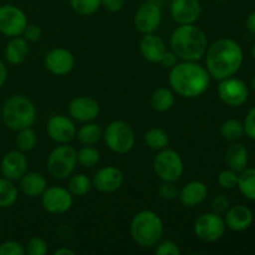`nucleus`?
I'll return each mask as SVG.
<instances>
[{
  "label": "nucleus",
  "instance_id": "1",
  "mask_svg": "<svg viewBox=\"0 0 255 255\" xmlns=\"http://www.w3.org/2000/svg\"><path fill=\"white\" fill-rule=\"evenodd\" d=\"M204 56L207 71L217 81L234 76L241 70L244 60L242 46L229 37H222L208 45Z\"/></svg>",
  "mask_w": 255,
  "mask_h": 255
},
{
  "label": "nucleus",
  "instance_id": "2",
  "mask_svg": "<svg viewBox=\"0 0 255 255\" xmlns=\"http://www.w3.org/2000/svg\"><path fill=\"white\" fill-rule=\"evenodd\" d=\"M211 75L197 61H181L169 71V86L184 99H196L208 90Z\"/></svg>",
  "mask_w": 255,
  "mask_h": 255
},
{
  "label": "nucleus",
  "instance_id": "3",
  "mask_svg": "<svg viewBox=\"0 0 255 255\" xmlns=\"http://www.w3.org/2000/svg\"><path fill=\"white\" fill-rule=\"evenodd\" d=\"M169 46L181 61H199L208 49V39L194 24L179 25L172 31Z\"/></svg>",
  "mask_w": 255,
  "mask_h": 255
},
{
  "label": "nucleus",
  "instance_id": "4",
  "mask_svg": "<svg viewBox=\"0 0 255 255\" xmlns=\"http://www.w3.org/2000/svg\"><path fill=\"white\" fill-rule=\"evenodd\" d=\"M134 243L142 248H154L163 236V222L156 212L144 209L134 214L129 226Z\"/></svg>",
  "mask_w": 255,
  "mask_h": 255
},
{
  "label": "nucleus",
  "instance_id": "5",
  "mask_svg": "<svg viewBox=\"0 0 255 255\" xmlns=\"http://www.w3.org/2000/svg\"><path fill=\"white\" fill-rule=\"evenodd\" d=\"M1 119L5 126L12 131L31 127L36 120V109L24 95H15L5 101L1 109Z\"/></svg>",
  "mask_w": 255,
  "mask_h": 255
},
{
  "label": "nucleus",
  "instance_id": "6",
  "mask_svg": "<svg viewBox=\"0 0 255 255\" xmlns=\"http://www.w3.org/2000/svg\"><path fill=\"white\" fill-rule=\"evenodd\" d=\"M102 138L110 151L117 154H126L134 147L136 134L131 125L122 120H116L107 125Z\"/></svg>",
  "mask_w": 255,
  "mask_h": 255
},
{
  "label": "nucleus",
  "instance_id": "7",
  "mask_svg": "<svg viewBox=\"0 0 255 255\" xmlns=\"http://www.w3.org/2000/svg\"><path fill=\"white\" fill-rule=\"evenodd\" d=\"M77 166V151L72 146L59 144L50 152L46 161L47 173L54 179H66Z\"/></svg>",
  "mask_w": 255,
  "mask_h": 255
},
{
  "label": "nucleus",
  "instance_id": "8",
  "mask_svg": "<svg viewBox=\"0 0 255 255\" xmlns=\"http://www.w3.org/2000/svg\"><path fill=\"white\" fill-rule=\"evenodd\" d=\"M153 171L162 182H178L184 172L183 159L178 152L167 147L154 157Z\"/></svg>",
  "mask_w": 255,
  "mask_h": 255
},
{
  "label": "nucleus",
  "instance_id": "9",
  "mask_svg": "<svg viewBox=\"0 0 255 255\" xmlns=\"http://www.w3.org/2000/svg\"><path fill=\"white\" fill-rule=\"evenodd\" d=\"M226 223L222 216L209 212L197 217L193 224V232L198 239L206 243H214L222 239L226 233Z\"/></svg>",
  "mask_w": 255,
  "mask_h": 255
},
{
  "label": "nucleus",
  "instance_id": "10",
  "mask_svg": "<svg viewBox=\"0 0 255 255\" xmlns=\"http://www.w3.org/2000/svg\"><path fill=\"white\" fill-rule=\"evenodd\" d=\"M219 99L222 102L231 107H239L248 101L249 97V87L247 86L243 80L238 77H227L219 81L218 87Z\"/></svg>",
  "mask_w": 255,
  "mask_h": 255
},
{
  "label": "nucleus",
  "instance_id": "11",
  "mask_svg": "<svg viewBox=\"0 0 255 255\" xmlns=\"http://www.w3.org/2000/svg\"><path fill=\"white\" fill-rule=\"evenodd\" d=\"M41 206L50 214L67 213L74 206V196L65 187L50 186L41 194Z\"/></svg>",
  "mask_w": 255,
  "mask_h": 255
},
{
  "label": "nucleus",
  "instance_id": "12",
  "mask_svg": "<svg viewBox=\"0 0 255 255\" xmlns=\"http://www.w3.org/2000/svg\"><path fill=\"white\" fill-rule=\"evenodd\" d=\"M29 24L27 16L20 7L15 5L0 6V32L5 36H21Z\"/></svg>",
  "mask_w": 255,
  "mask_h": 255
},
{
  "label": "nucleus",
  "instance_id": "13",
  "mask_svg": "<svg viewBox=\"0 0 255 255\" xmlns=\"http://www.w3.org/2000/svg\"><path fill=\"white\" fill-rule=\"evenodd\" d=\"M162 22V9L157 2L146 1L137 9L133 25L141 34L156 32Z\"/></svg>",
  "mask_w": 255,
  "mask_h": 255
},
{
  "label": "nucleus",
  "instance_id": "14",
  "mask_svg": "<svg viewBox=\"0 0 255 255\" xmlns=\"http://www.w3.org/2000/svg\"><path fill=\"white\" fill-rule=\"evenodd\" d=\"M47 136L59 144H66L76 138V125L71 117L55 115L50 117L46 125Z\"/></svg>",
  "mask_w": 255,
  "mask_h": 255
},
{
  "label": "nucleus",
  "instance_id": "15",
  "mask_svg": "<svg viewBox=\"0 0 255 255\" xmlns=\"http://www.w3.org/2000/svg\"><path fill=\"white\" fill-rule=\"evenodd\" d=\"M76 60L70 50L64 47H55L50 50L44 59V65L47 71L56 76H64L74 70Z\"/></svg>",
  "mask_w": 255,
  "mask_h": 255
},
{
  "label": "nucleus",
  "instance_id": "16",
  "mask_svg": "<svg viewBox=\"0 0 255 255\" xmlns=\"http://www.w3.org/2000/svg\"><path fill=\"white\" fill-rule=\"evenodd\" d=\"M101 107L99 102L89 96H77L69 105V115L74 121L80 124L95 121L100 116Z\"/></svg>",
  "mask_w": 255,
  "mask_h": 255
},
{
  "label": "nucleus",
  "instance_id": "17",
  "mask_svg": "<svg viewBox=\"0 0 255 255\" xmlns=\"http://www.w3.org/2000/svg\"><path fill=\"white\" fill-rule=\"evenodd\" d=\"M29 168V161L24 152L19 149L9 151L4 154L0 163V171L2 177L10 179V181H20Z\"/></svg>",
  "mask_w": 255,
  "mask_h": 255
},
{
  "label": "nucleus",
  "instance_id": "18",
  "mask_svg": "<svg viewBox=\"0 0 255 255\" xmlns=\"http://www.w3.org/2000/svg\"><path fill=\"white\" fill-rule=\"evenodd\" d=\"M124 173L115 166L100 168L92 178V187L101 193H114L124 184Z\"/></svg>",
  "mask_w": 255,
  "mask_h": 255
},
{
  "label": "nucleus",
  "instance_id": "19",
  "mask_svg": "<svg viewBox=\"0 0 255 255\" xmlns=\"http://www.w3.org/2000/svg\"><path fill=\"white\" fill-rule=\"evenodd\" d=\"M169 12L174 22L178 25L194 24L202 14L199 0H172Z\"/></svg>",
  "mask_w": 255,
  "mask_h": 255
},
{
  "label": "nucleus",
  "instance_id": "20",
  "mask_svg": "<svg viewBox=\"0 0 255 255\" xmlns=\"http://www.w3.org/2000/svg\"><path fill=\"white\" fill-rule=\"evenodd\" d=\"M254 214L251 208L242 204L229 207L224 214V223L227 228L233 232H244L249 229L253 224Z\"/></svg>",
  "mask_w": 255,
  "mask_h": 255
},
{
  "label": "nucleus",
  "instance_id": "21",
  "mask_svg": "<svg viewBox=\"0 0 255 255\" xmlns=\"http://www.w3.org/2000/svg\"><path fill=\"white\" fill-rule=\"evenodd\" d=\"M208 196V187L202 181H191L184 184L178 193L182 206L187 208H196L201 206Z\"/></svg>",
  "mask_w": 255,
  "mask_h": 255
},
{
  "label": "nucleus",
  "instance_id": "22",
  "mask_svg": "<svg viewBox=\"0 0 255 255\" xmlns=\"http://www.w3.org/2000/svg\"><path fill=\"white\" fill-rule=\"evenodd\" d=\"M166 51L167 47L163 39L154 32L144 34L139 41V52L144 60L152 64H159Z\"/></svg>",
  "mask_w": 255,
  "mask_h": 255
},
{
  "label": "nucleus",
  "instance_id": "23",
  "mask_svg": "<svg viewBox=\"0 0 255 255\" xmlns=\"http://www.w3.org/2000/svg\"><path fill=\"white\" fill-rule=\"evenodd\" d=\"M47 188V181L40 172H26L20 179V191L29 198L41 197Z\"/></svg>",
  "mask_w": 255,
  "mask_h": 255
},
{
  "label": "nucleus",
  "instance_id": "24",
  "mask_svg": "<svg viewBox=\"0 0 255 255\" xmlns=\"http://www.w3.org/2000/svg\"><path fill=\"white\" fill-rule=\"evenodd\" d=\"M5 60L10 65H20L29 56V45L21 36L10 37L4 49Z\"/></svg>",
  "mask_w": 255,
  "mask_h": 255
},
{
  "label": "nucleus",
  "instance_id": "25",
  "mask_svg": "<svg viewBox=\"0 0 255 255\" xmlns=\"http://www.w3.org/2000/svg\"><path fill=\"white\" fill-rule=\"evenodd\" d=\"M224 161L228 168L233 169L237 173H241L242 171L247 168L249 162V153L246 146L242 143L233 142L231 146L227 148L226 154H224Z\"/></svg>",
  "mask_w": 255,
  "mask_h": 255
},
{
  "label": "nucleus",
  "instance_id": "26",
  "mask_svg": "<svg viewBox=\"0 0 255 255\" xmlns=\"http://www.w3.org/2000/svg\"><path fill=\"white\" fill-rule=\"evenodd\" d=\"M151 106L154 111L157 112H167L172 110L176 102V97H174V92L172 89H167V87H159V89L154 90L153 94L151 95Z\"/></svg>",
  "mask_w": 255,
  "mask_h": 255
},
{
  "label": "nucleus",
  "instance_id": "27",
  "mask_svg": "<svg viewBox=\"0 0 255 255\" xmlns=\"http://www.w3.org/2000/svg\"><path fill=\"white\" fill-rule=\"evenodd\" d=\"M104 129L100 127V125L95 124L94 121L86 122L82 125L76 132V137L80 143L84 146H94L97 142L101 141Z\"/></svg>",
  "mask_w": 255,
  "mask_h": 255
},
{
  "label": "nucleus",
  "instance_id": "28",
  "mask_svg": "<svg viewBox=\"0 0 255 255\" xmlns=\"http://www.w3.org/2000/svg\"><path fill=\"white\" fill-rule=\"evenodd\" d=\"M143 142L148 148L153 151H161L168 147L169 136L163 128L159 127H151L143 133Z\"/></svg>",
  "mask_w": 255,
  "mask_h": 255
},
{
  "label": "nucleus",
  "instance_id": "29",
  "mask_svg": "<svg viewBox=\"0 0 255 255\" xmlns=\"http://www.w3.org/2000/svg\"><path fill=\"white\" fill-rule=\"evenodd\" d=\"M237 188L239 189L242 194L249 201L255 202V168H248L247 167L244 171L239 173L238 177V186Z\"/></svg>",
  "mask_w": 255,
  "mask_h": 255
},
{
  "label": "nucleus",
  "instance_id": "30",
  "mask_svg": "<svg viewBox=\"0 0 255 255\" xmlns=\"http://www.w3.org/2000/svg\"><path fill=\"white\" fill-rule=\"evenodd\" d=\"M19 197V191L14 182L1 177L0 178V208H10L14 206Z\"/></svg>",
  "mask_w": 255,
  "mask_h": 255
},
{
  "label": "nucleus",
  "instance_id": "31",
  "mask_svg": "<svg viewBox=\"0 0 255 255\" xmlns=\"http://www.w3.org/2000/svg\"><path fill=\"white\" fill-rule=\"evenodd\" d=\"M92 179H90L86 174L76 173L72 174L67 183V189L74 197H84L91 191Z\"/></svg>",
  "mask_w": 255,
  "mask_h": 255
},
{
  "label": "nucleus",
  "instance_id": "32",
  "mask_svg": "<svg viewBox=\"0 0 255 255\" xmlns=\"http://www.w3.org/2000/svg\"><path fill=\"white\" fill-rule=\"evenodd\" d=\"M37 143V136L36 132L31 128H22L20 131H16V137H15V146L19 151L21 152H29L35 148Z\"/></svg>",
  "mask_w": 255,
  "mask_h": 255
},
{
  "label": "nucleus",
  "instance_id": "33",
  "mask_svg": "<svg viewBox=\"0 0 255 255\" xmlns=\"http://www.w3.org/2000/svg\"><path fill=\"white\" fill-rule=\"evenodd\" d=\"M221 134L226 141L237 142L244 136V126L238 120H227L221 126Z\"/></svg>",
  "mask_w": 255,
  "mask_h": 255
},
{
  "label": "nucleus",
  "instance_id": "34",
  "mask_svg": "<svg viewBox=\"0 0 255 255\" xmlns=\"http://www.w3.org/2000/svg\"><path fill=\"white\" fill-rule=\"evenodd\" d=\"M100 159H101L100 151L94 146H84L77 151V163L82 167L92 168L99 164Z\"/></svg>",
  "mask_w": 255,
  "mask_h": 255
},
{
  "label": "nucleus",
  "instance_id": "35",
  "mask_svg": "<svg viewBox=\"0 0 255 255\" xmlns=\"http://www.w3.org/2000/svg\"><path fill=\"white\" fill-rule=\"evenodd\" d=\"M71 9L81 16H90L99 11L101 0H70Z\"/></svg>",
  "mask_w": 255,
  "mask_h": 255
},
{
  "label": "nucleus",
  "instance_id": "36",
  "mask_svg": "<svg viewBox=\"0 0 255 255\" xmlns=\"http://www.w3.org/2000/svg\"><path fill=\"white\" fill-rule=\"evenodd\" d=\"M49 252L47 242L41 237H32L27 241L25 247V254L27 255H45Z\"/></svg>",
  "mask_w": 255,
  "mask_h": 255
},
{
  "label": "nucleus",
  "instance_id": "37",
  "mask_svg": "<svg viewBox=\"0 0 255 255\" xmlns=\"http://www.w3.org/2000/svg\"><path fill=\"white\" fill-rule=\"evenodd\" d=\"M238 177L239 173H237L233 169L228 168L222 171L217 177L218 184L224 189H234L238 186Z\"/></svg>",
  "mask_w": 255,
  "mask_h": 255
},
{
  "label": "nucleus",
  "instance_id": "38",
  "mask_svg": "<svg viewBox=\"0 0 255 255\" xmlns=\"http://www.w3.org/2000/svg\"><path fill=\"white\" fill-rule=\"evenodd\" d=\"M154 254L156 255H181L182 251L178 244L173 241L158 242L154 247Z\"/></svg>",
  "mask_w": 255,
  "mask_h": 255
},
{
  "label": "nucleus",
  "instance_id": "39",
  "mask_svg": "<svg viewBox=\"0 0 255 255\" xmlns=\"http://www.w3.org/2000/svg\"><path fill=\"white\" fill-rule=\"evenodd\" d=\"M179 188L177 187L176 182H162L158 187V196L164 201H173L178 198Z\"/></svg>",
  "mask_w": 255,
  "mask_h": 255
},
{
  "label": "nucleus",
  "instance_id": "40",
  "mask_svg": "<svg viewBox=\"0 0 255 255\" xmlns=\"http://www.w3.org/2000/svg\"><path fill=\"white\" fill-rule=\"evenodd\" d=\"M0 255H25V248L15 241H6L0 244Z\"/></svg>",
  "mask_w": 255,
  "mask_h": 255
},
{
  "label": "nucleus",
  "instance_id": "41",
  "mask_svg": "<svg viewBox=\"0 0 255 255\" xmlns=\"http://www.w3.org/2000/svg\"><path fill=\"white\" fill-rule=\"evenodd\" d=\"M211 207L212 212L219 214V216H224L229 209V207H231V203H229V199L224 194H218L213 198Z\"/></svg>",
  "mask_w": 255,
  "mask_h": 255
},
{
  "label": "nucleus",
  "instance_id": "42",
  "mask_svg": "<svg viewBox=\"0 0 255 255\" xmlns=\"http://www.w3.org/2000/svg\"><path fill=\"white\" fill-rule=\"evenodd\" d=\"M244 126V134H246L248 138L255 141V106L252 107L249 110V112L247 114L246 120L243 122Z\"/></svg>",
  "mask_w": 255,
  "mask_h": 255
},
{
  "label": "nucleus",
  "instance_id": "43",
  "mask_svg": "<svg viewBox=\"0 0 255 255\" xmlns=\"http://www.w3.org/2000/svg\"><path fill=\"white\" fill-rule=\"evenodd\" d=\"M22 36L27 42H36L42 37V30L36 24H27L22 32Z\"/></svg>",
  "mask_w": 255,
  "mask_h": 255
},
{
  "label": "nucleus",
  "instance_id": "44",
  "mask_svg": "<svg viewBox=\"0 0 255 255\" xmlns=\"http://www.w3.org/2000/svg\"><path fill=\"white\" fill-rule=\"evenodd\" d=\"M179 62V59L178 57H177V55L174 54L173 51H172V50H167L166 52H164V55H163V57H162L161 59V61H159V64L162 65V66L164 67V69H168V70H171L172 67H174L176 66L177 64H178Z\"/></svg>",
  "mask_w": 255,
  "mask_h": 255
},
{
  "label": "nucleus",
  "instance_id": "45",
  "mask_svg": "<svg viewBox=\"0 0 255 255\" xmlns=\"http://www.w3.org/2000/svg\"><path fill=\"white\" fill-rule=\"evenodd\" d=\"M126 0H101V6H104L107 11L117 12L124 9Z\"/></svg>",
  "mask_w": 255,
  "mask_h": 255
},
{
  "label": "nucleus",
  "instance_id": "46",
  "mask_svg": "<svg viewBox=\"0 0 255 255\" xmlns=\"http://www.w3.org/2000/svg\"><path fill=\"white\" fill-rule=\"evenodd\" d=\"M6 80H7V69L6 66H5L4 62L0 60V89L4 86Z\"/></svg>",
  "mask_w": 255,
  "mask_h": 255
},
{
  "label": "nucleus",
  "instance_id": "47",
  "mask_svg": "<svg viewBox=\"0 0 255 255\" xmlns=\"http://www.w3.org/2000/svg\"><path fill=\"white\" fill-rule=\"evenodd\" d=\"M247 29L252 32V34H255V11L252 12L248 17H247Z\"/></svg>",
  "mask_w": 255,
  "mask_h": 255
},
{
  "label": "nucleus",
  "instance_id": "48",
  "mask_svg": "<svg viewBox=\"0 0 255 255\" xmlns=\"http://www.w3.org/2000/svg\"><path fill=\"white\" fill-rule=\"evenodd\" d=\"M75 251H72V249L70 248H60V249H56V251L54 252V255H75Z\"/></svg>",
  "mask_w": 255,
  "mask_h": 255
},
{
  "label": "nucleus",
  "instance_id": "49",
  "mask_svg": "<svg viewBox=\"0 0 255 255\" xmlns=\"http://www.w3.org/2000/svg\"><path fill=\"white\" fill-rule=\"evenodd\" d=\"M252 89H253V91L255 92V75L253 76V79H252Z\"/></svg>",
  "mask_w": 255,
  "mask_h": 255
},
{
  "label": "nucleus",
  "instance_id": "50",
  "mask_svg": "<svg viewBox=\"0 0 255 255\" xmlns=\"http://www.w3.org/2000/svg\"><path fill=\"white\" fill-rule=\"evenodd\" d=\"M252 56H253V59L255 60V44L253 45V47H252Z\"/></svg>",
  "mask_w": 255,
  "mask_h": 255
},
{
  "label": "nucleus",
  "instance_id": "51",
  "mask_svg": "<svg viewBox=\"0 0 255 255\" xmlns=\"http://www.w3.org/2000/svg\"><path fill=\"white\" fill-rule=\"evenodd\" d=\"M0 119H1V107H0Z\"/></svg>",
  "mask_w": 255,
  "mask_h": 255
},
{
  "label": "nucleus",
  "instance_id": "52",
  "mask_svg": "<svg viewBox=\"0 0 255 255\" xmlns=\"http://www.w3.org/2000/svg\"><path fill=\"white\" fill-rule=\"evenodd\" d=\"M254 1H255V0H254Z\"/></svg>",
  "mask_w": 255,
  "mask_h": 255
}]
</instances>
